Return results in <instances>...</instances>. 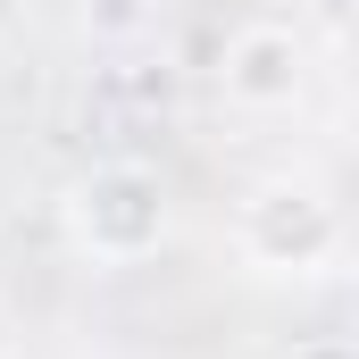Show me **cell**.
<instances>
[{"mask_svg": "<svg viewBox=\"0 0 359 359\" xmlns=\"http://www.w3.org/2000/svg\"><path fill=\"white\" fill-rule=\"evenodd\" d=\"M168 226H176L168 184H159V168H142V159H100V168H84V176L67 184V234H76V251L100 259V268L151 259L168 243Z\"/></svg>", "mask_w": 359, "mask_h": 359, "instance_id": "cell-1", "label": "cell"}, {"mask_svg": "<svg viewBox=\"0 0 359 359\" xmlns=\"http://www.w3.org/2000/svg\"><path fill=\"white\" fill-rule=\"evenodd\" d=\"M234 243H243V259L259 276H326L334 251H343V209H334L318 184L276 176V184H259V192L243 201Z\"/></svg>", "mask_w": 359, "mask_h": 359, "instance_id": "cell-2", "label": "cell"}, {"mask_svg": "<svg viewBox=\"0 0 359 359\" xmlns=\"http://www.w3.org/2000/svg\"><path fill=\"white\" fill-rule=\"evenodd\" d=\"M217 76H226V100L234 109H292L301 100V42L284 25H243L226 42Z\"/></svg>", "mask_w": 359, "mask_h": 359, "instance_id": "cell-3", "label": "cell"}, {"mask_svg": "<svg viewBox=\"0 0 359 359\" xmlns=\"http://www.w3.org/2000/svg\"><path fill=\"white\" fill-rule=\"evenodd\" d=\"M76 17H84L92 42H134V34H151V0H76Z\"/></svg>", "mask_w": 359, "mask_h": 359, "instance_id": "cell-4", "label": "cell"}, {"mask_svg": "<svg viewBox=\"0 0 359 359\" xmlns=\"http://www.w3.org/2000/svg\"><path fill=\"white\" fill-rule=\"evenodd\" d=\"M0 359H8V309H0Z\"/></svg>", "mask_w": 359, "mask_h": 359, "instance_id": "cell-5", "label": "cell"}]
</instances>
